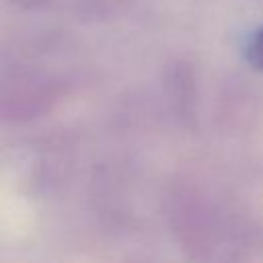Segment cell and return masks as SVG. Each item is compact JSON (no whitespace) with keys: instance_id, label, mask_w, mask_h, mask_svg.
<instances>
[{"instance_id":"obj_3","label":"cell","mask_w":263,"mask_h":263,"mask_svg":"<svg viewBox=\"0 0 263 263\" xmlns=\"http://www.w3.org/2000/svg\"><path fill=\"white\" fill-rule=\"evenodd\" d=\"M164 84H166V95L171 99L173 109L181 117H187L191 113L193 101H195V80H193L191 68L185 62L171 64Z\"/></svg>"},{"instance_id":"obj_2","label":"cell","mask_w":263,"mask_h":263,"mask_svg":"<svg viewBox=\"0 0 263 263\" xmlns=\"http://www.w3.org/2000/svg\"><path fill=\"white\" fill-rule=\"evenodd\" d=\"M181 216L187 242L205 257L224 261L242 249L245 232L240 222L218 203L191 195V199H185Z\"/></svg>"},{"instance_id":"obj_4","label":"cell","mask_w":263,"mask_h":263,"mask_svg":"<svg viewBox=\"0 0 263 263\" xmlns=\"http://www.w3.org/2000/svg\"><path fill=\"white\" fill-rule=\"evenodd\" d=\"M245 58L255 70L263 72V25L249 35L245 43Z\"/></svg>"},{"instance_id":"obj_5","label":"cell","mask_w":263,"mask_h":263,"mask_svg":"<svg viewBox=\"0 0 263 263\" xmlns=\"http://www.w3.org/2000/svg\"><path fill=\"white\" fill-rule=\"evenodd\" d=\"M8 2L23 10H39V8H45L47 4H51L53 0H8Z\"/></svg>"},{"instance_id":"obj_1","label":"cell","mask_w":263,"mask_h":263,"mask_svg":"<svg viewBox=\"0 0 263 263\" xmlns=\"http://www.w3.org/2000/svg\"><path fill=\"white\" fill-rule=\"evenodd\" d=\"M64 74L31 45L0 55V121H23L47 111L64 92Z\"/></svg>"}]
</instances>
